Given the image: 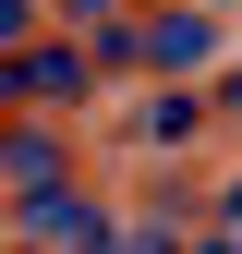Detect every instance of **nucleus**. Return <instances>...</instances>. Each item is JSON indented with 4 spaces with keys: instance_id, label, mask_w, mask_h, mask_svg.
I'll return each instance as SVG.
<instances>
[{
    "instance_id": "4",
    "label": "nucleus",
    "mask_w": 242,
    "mask_h": 254,
    "mask_svg": "<svg viewBox=\"0 0 242 254\" xmlns=\"http://www.w3.org/2000/svg\"><path fill=\"white\" fill-rule=\"evenodd\" d=\"M0 170H12V182H49V170H60V145H49V133H12V145H0Z\"/></svg>"
},
{
    "instance_id": "2",
    "label": "nucleus",
    "mask_w": 242,
    "mask_h": 254,
    "mask_svg": "<svg viewBox=\"0 0 242 254\" xmlns=\"http://www.w3.org/2000/svg\"><path fill=\"white\" fill-rule=\"evenodd\" d=\"M24 230H37V242H121L97 194H37V206H24Z\"/></svg>"
},
{
    "instance_id": "1",
    "label": "nucleus",
    "mask_w": 242,
    "mask_h": 254,
    "mask_svg": "<svg viewBox=\"0 0 242 254\" xmlns=\"http://www.w3.org/2000/svg\"><path fill=\"white\" fill-rule=\"evenodd\" d=\"M133 61H158V73H206V61H218V24H206V0H182V12H145V24H133Z\"/></svg>"
},
{
    "instance_id": "3",
    "label": "nucleus",
    "mask_w": 242,
    "mask_h": 254,
    "mask_svg": "<svg viewBox=\"0 0 242 254\" xmlns=\"http://www.w3.org/2000/svg\"><path fill=\"white\" fill-rule=\"evenodd\" d=\"M194 121H206L194 97H145V145H194Z\"/></svg>"
}]
</instances>
